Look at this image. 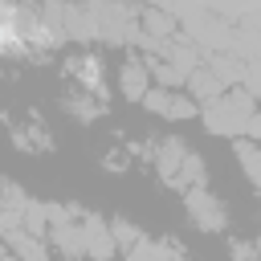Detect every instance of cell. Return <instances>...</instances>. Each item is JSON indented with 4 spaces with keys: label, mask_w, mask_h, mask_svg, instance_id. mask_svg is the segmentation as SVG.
Returning <instances> with one entry per match:
<instances>
[{
    "label": "cell",
    "mask_w": 261,
    "mask_h": 261,
    "mask_svg": "<svg viewBox=\"0 0 261 261\" xmlns=\"http://www.w3.org/2000/svg\"><path fill=\"white\" fill-rule=\"evenodd\" d=\"M110 232H114V245H118V253H126V249H135L147 232L135 224V220H126V216H114L110 220Z\"/></svg>",
    "instance_id": "obj_9"
},
{
    "label": "cell",
    "mask_w": 261,
    "mask_h": 261,
    "mask_svg": "<svg viewBox=\"0 0 261 261\" xmlns=\"http://www.w3.org/2000/svg\"><path fill=\"white\" fill-rule=\"evenodd\" d=\"M147 155H151V167L159 171V179L175 192H196V188H208V163L200 151H192L179 135H159L147 143Z\"/></svg>",
    "instance_id": "obj_1"
},
{
    "label": "cell",
    "mask_w": 261,
    "mask_h": 261,
    "mask_svg": "<svg viewBox=\"0 0 261 261\" xmlns=\"http://www.w3.org/2000/svg\"><path fill=\"white\" fill-rule=\"evenodd\" d=\"M257 98L249 90H224L216 102H208L200 110V122L212 130V135H224V139H245L253 135V122H257Z\"/></svg>",
    "instance_id": "obj_2"
},
{
    "label": "cell",
    "mask_w": 261,
    "mask_h": 261,
    "mask_svg": "<svg viewBox=\"0 0 261 261\" xmlns=\"http://www.w3.org/2000/svg\"><path fill=\"white\" fill-rule=\"evenodd\" d=\"M61 106H65L73 118H82V122H94V118H102V98H94V94H86V90H73V94H65V98H61Z\"/></svg>",
    "instance_id": "obj_8"
},
{
    "label": "cell",
    "mask_w": 261,
    "mask_h": 261,
    "mask_svg": "<svg viewBox=\"0 0 261 261\" xmlns=\"http://www.w3.org/2000/svg\"><path fill=\"white\" fill-rule=\"evenodd\" d=\"M232 151H237V163H241V175L249 179V188L261 192V139H237Z\"/></svg>",
    "instance_id": "obj_7"
},
{
    "label": "cell",
    "mask_w": 261,
    "mask_h": 261,
    "mask_svg": "<svg viewBox=\"0 0 261 261\" xmlns=\"http://www.w3.org/2000/svg\"><path fill=\"white\" fill-rule=\"evenodd\" d=\"M65 73L77 82V90H86V94H94V98L106 94V69H102V57H98V53H73V57L65 61Z\"/></svg>",
    "instance_id": "obj_5"
},
{
    "label": "cell",
    "mask_w": 261,
    "mask_h": 261,
    "mask_svg": "<svg viewBox=\"0 0 261 261\" xmlns=\"http://www.w3.org/2000/svg\"><path fill=\"white\" fill-rule=\"evenodd\" d=\"M143 110H151L163 122H192V118H200V106H196V98L188 90H163V86H155L143 98Z\"/></svg>",
    "instance_id": "obj_4"
},
{
    "label": "cell",
    "mask_w": 261,
    "mask_h": 261,
    "mask_svg": "<svg viewBox=\"0 0 261 261\" xmlns=\"http://www.w3.org/2000/svg\"><path fill=\"white\" fill-rule=\"evenodd\" d=\"M155 90V77H151V65L143 61V57H126L122 65H118V94L126 98V102H139L143 106V98Z\"/></svg>",
    "instance_id": "obj_6"
},
{
    "label": "cell",
    "mask_w": 261,
    "mask_h": 261,
    "mask_svg": "<svg viewBox=\"0 0 261 261\" xmlns=\"http://www.w3.org/2000/svg\"><path fill=\"white\" fill-rule=\"evenodd\" d=\"M184 216L200 228V232H224L228 228V204L208 192V188H196V192H184Z\"/></svg>",
    "instance_id": "obj_3"
},
{
    "label": "cell",
    "mask_w": 261,
    "mask_h": 261,
    "mask_svg": "<svg viewBox=\"0 0 261 261\" xmlns=\"http://www.w3.org/2000/svg\"><path fill=\"white\" fill-rule=\"evenodd\" d=\"M4 184H8V179H4V175H0V188H4Z\"/></svg>",
    "instance_id": "obj_10"
}]
</instances>
